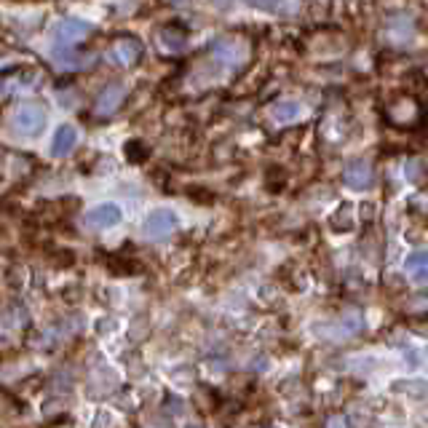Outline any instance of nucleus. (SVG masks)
<instances>
[{
  "instance_id": "obj_7",
  "label": "nucleus",
  "mask_w": 428,
  "mask_h": 428,
  "mask_svg": "<svg viewBox=\"0 0 428 428\" xmlns=\"http://www.w3.org/2000/svg\"><path fill=\"white\" fill-rule=\"evenodd\" d=\"M126 100V91H123L121 83H113V86H107L102 94H100V100L94 104V110H97V115H113L121 102Z\"/></svg>"
},
{
  "instance_id": "obj_1",
  "label": "nucleus",
  "mask_w": 428,
  "mask_h": 428,
  "mask_svg": "<svg viewBox=\"0 0 428 428\" xmlns=\"http://www.w3.org/2000/svg\"><path fill=\"white\" fill-rule=\"evenodd\" d=\"M14 129L21 131V134H27V137H38L43 129H46V121H48V115H46V107L38 102H27L21 104L19 110L14 113Z\"/></svg>"
},
{
  "instance_id": "obj_9",
  "label": "nucleus",
  "mask_w": 428,
  "mask_h": 428,
  "mask_svg": "<svg viewBox=\"0 0 428 428\" xmlns=\"http://www.w3.org/2000/svg\"><path fill=\"white\" fill-rule=\"evenodd\" d=\"M75 145H78V131H75V126H59L57 129V134H54V140H51V156H67V153H73L75 150Z\"/></svg>"
},
{
  "instance_id": "obj_6",
  "label": "nucleus",
  "mask_w": 428,
  "mask_h": 428,
  "mask_svg": "<svg viewBox=\"0 0 428 428\" xmlns=\"http://www.w3.org/2000/svg\"><path fill=\"white\" fill-rule=\"evenodd\" d=\"M110 54H113V59L123 64V67H129V64H134V62L142 57V43L137 41V38H118L115 46L110 48Z\"/></svg>"
},
{
  "instance_id": "obj_2",
  "label": "nucleus",
  "mask_w": 428,
  "mask_h": 428,
  "mask_svg": "<svg viewBox=\"0 0 428 428\" xmlns=\"http://www.w3.org/2000/svg\"><path fill=\"white\" fill-rule=\"evenodd\" d=\"M343 183L351 187V190H367L375 183V171H372V163L367 158H353V161L346 163L343 169Z\"/></svg>"
},
{
  "instance_id": "obj_3",
  "label": "nucleus",
  "mask_w": 428,
  "mask_h": 428,
  "mask_svg": "<svg viewBox=\"0 0 428 428\" xmlns=\"http://www.w3.org/2000/svg\"><path fill=\"white\" fill-rule=\"evenodd\" d=\"M174 227H177V214L171 209H156V212L147 214L142 230L147 239L158 241V239H166L169 233H174Z\"/></svg>"
},
{
  "instance_id": "obj_16",
  "label": "nucleus",
  "mask_w": 428,
  "mask_h": 428,
  "mask_svg": "<svg viewBox=\"0 0 428 428\" xmlns=\"http://www.w3.org/2000/svg\"><path fill=\"white\" fill-rule=\"evenodd\" d=\"M187 428H201V426H187Z\"/></svg>"
},
{
  "instance_id": "obj_4",
  "label": "nucleus",
  "mask_w": 428,
  "mask_h": 428,
  "mask_svg": "<svg viewBox=\"0 0 428 428\" xmlns=\"http://www.w3.org/2000/svg\"><path fill=\"white\" fill-rule=\"evenodd\" d=\"M121 217L123 214L118 204H100L86 214V225L89 227H97V230H104V227H113V225L121 223Z\"/></svg>"
},
{
  "instance_id": "obj_14",
  "label": "nucleus",
  "mask_w": 428,
  "mask_h": 428,
  "mask_svg": "<svg viewBox=\"0 0 428 428\" xmlns=\"http://www.w3.org/2000/svg\"><path fill=\"white\" fill-rule=\"evenodd\" d=\"M145 156H147V150L142 147V142L126 145V158H129V161H145Z\"/></svg>"
},
{
  "instance_id": "obj_11",
  "label": "nucleus",
  "mask_w": 428,
  "mask_h": 428,
  "mask_svg": "<svg viewBox=\"0 0 428 428\" xmlns=\"http://www.w3.org/2000/svg\"><path fill=\"white\" fill-rule=\"evenodd\" d=\"M161 43L169 48V51H183L185 43H187V35L183 30H174V27H163L161 30Z\"/></svg>"
},
{
  "instance_id": "obj_15",
  "label": "nucleus",
  "mask_w": 428,
  "mask_h": 428,
  "mask_svg": "<svg viewBox=\"0 0 428 428\" xmlns=\"http://www.w3.org/2000/svg\"><path fill=\"white\" fill-rule=\"evenodd\" d=\"M246 6H254V8H266V11H273L276 6H281V0H244Z\"/></svg>"
},
{
  "instance_id": "obj_5",
  "label": "nucleus",
  "mask_w": 428,
  "mask_h": 428,
  "mask_svg": "<svg viewBox=\"0 0 428 428\" xmlns=\"http://www.w3.org/2000/svg\"><path fill=\"white\" fill-rule=\"evenodd\" d=\"M212 54L223 64H239L244 59V48H241L239 38H217L212 43Z\"/></svg>"
},
{
  "instance_id": "obj_17",
  "label": "nucleus",
  "mask_w": 428,
  "mask_h": 428,
  "mask_svg": "<svg viewBox=\"0 0 428 428\" xmlns=\"http://www.w3.org/2000/svg\"><path fill=\"white\" fill-rule=\"evenodd\" d=\"M174 3H183V0H174Z\"/></svg>"
},
{
  "instance_id": "obj_12",
  "label": "nucleus",
  "mask_w": 428,
  "mask_h": 428,
  "mask_svg": "<svg viewBox=\"0 0 428 428\" xmlns=\"http://www.w3.org/2000/svg\"><path fill=\"white\" fill-rule=\"evenodd\" d=\"M407 273L415 281H426V252H412V254H409Z\"/></svg>"
},
{
  "instance_id": "obj_13",
  "label": "nucleus",
  "mask_w": 428,
  "mask_h": 428,
  "mask_svg": "<svg viewBox=\"0 0 428 428\" xmlns=\"http://www.w3.org/2000/svg\"><path fill=\"white\" fill-rule=\"evenodd\" d=\"M329 225L335 227V230H351L353 227V212H351V206H340L335 214H332V220H329Z\"/></svg>"
},
{
  "instance_id": "obj_8",
  "label": "nucleus",
  "mask_w": 428,
  "mask_h": 428,
  "mask_svg": "<svg viewBox=\"0 0 428 428\" xmlns=\"http://www.w3.org/2000/svg\"><path fill=\"white\" fill-rule=\"evenodd\" d=\"M89 35V24L81 19H64L54 27V38L57 43H78Z\"/></svg>"
},
{
  "instance_id": "obj_10",
  "label": "nucleus",
  "mask_w": 428,
  "mask_h": 428,
  "mask_svg": "<svg viewBox=\"0 0 428 428\" xmlns=\"http://www.w3.org/2000/svg\"><path fill=\"white\" fill-rule=\"evenodd\" d=\"M303 104L300 102H295V100H281V102H276L273 104V121H279V123H292V121H297V118H303Z\"/></svg>"
}]
</instances>
